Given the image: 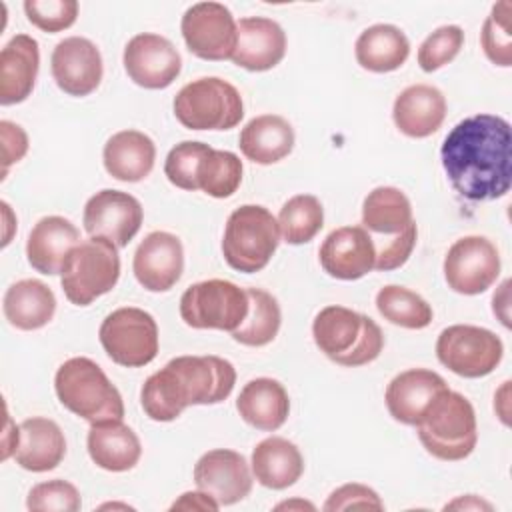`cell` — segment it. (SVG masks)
I'll return each instance as SVG.
<instances>
[{
	"label": "cell",
	"instance_id": "obj_33",
	"mask_svg": "<svg viewBox=\"0 0 512 512\" xmlns=\"http://www.w3.org/2000/svg\"><path fill=\"white\" fill-rule=\"evenodd\" d=\"M354 54L364 70L384 74L398 70L408 60L410 40L394 24H374L360 32Z\"/></svg>",
	"mask_w": 512,
	"mask_h": 512
},
{
	"label": "cell",
	"instance_id": "obj_35",
	"mask_svg": "<svg viewBox=\"0 0 512 512\" xmlns=\"http://www.w3.org/2000/svg\"><path fill=\"white\" fill-rule=\"evenodd\" d=\"M376 308L384 320L408 330L426 328L434 316L432 306L420 294L396 284L378 290Z\"/></svg>",
	"mask_w": 512,
	"mask_h": 512
},
{
	"label": "cell",
	"instance_id": "obj_19",
	"mask_svg": "<svg viewBox=\"0 0 512 512\" xmlns=\"http://www.w3.org/2000/svg\"><path fill=\"white\" fill-rule=\"evenodd\" d=\"M138 284L150 292H168L182 276L184 248L176 234L150 232L136 248L132 262Z\"/></svg>",
	"mask_w": 512,
	"mask_h": 512
},
{
	"label": "cell",
	"instance_id": "obj_36",
	"mask_svg": "<svg viewBox=\"0 0 512 512\" xmlns=\"http://www.w3.org/2000/svg\"><path fill=\"white\" fill-rule=\"evenodd\" d=\"M324 226V208L312 194H296L278 214V228L284 242L298 246L310 242Z\"/></svg>",
	"mask_w": 512,
	"mask_h": 512
},
{
	"label": "cell",
	"instance_id": "obj_6",
	"mask_svg": "<svg viewBox=\"0 0 512 512\" xmlns=\"http://www.w3.org/2000/svg\"><path fill=\"white\" fill-rule=\"evenodd\" d=\"M54 390L66 410L90 424L124 418V402L118 388L86 356H74L58 368Z\"/></svg>",
	"mask_w": 512,
	"mask_h": 512
},
{
	"label": "cell",
	"instance_id": "obj_28",
	"mask_svg": "<svg viewBox=\"0 0 512 512\" xmlns=\"http://www.w3.org/2000/svg\"><path fill=\"white\" fill-rule=\"evenodd\" d=\"M102 160L112 178L120 182H140L154 168L156 146L152 138L140 130H120L106 140Z\"/></svg>",
	"mask_w": 512,
	"mask_h": 512
},
{
	"label": "cell",
	"instance_id": "obj_25",
	"mask_svg": "<svg viewBox=\"0 0 512 512\" xmlns=\"http://www.w3.org/2000/svg\"><path fill=\"white\" fill-rule=\"evenodd\" d=\"M396 128L410 138L434 134L446 118V98L430 84H412L404 88L392 106Z\"/></svg>",
	"mask_w": 512,
	"mask_h": 512
},
{
	"label": "cell",
	"instance_id": "obj_18",
	"mask_svg": "<svg viewBox=\"0 0 512 512\" xmlns=\"http://www.w3.org/2000/svg\"><path fill=\"white\" fill-rule=\"evenodd\" d=\"M52 78L68 96H88L100 86L102 56L96 44L82 36L60 40L50 58Z\"/></svg>",
	"mask_w": 512,
	"mask_h": 512
},
{
	"label": "cell",
	"instance_id": "obj_3",
	"mask_svg": "<svg viewBox=\"0 0 512 512\" xmlns=\"http://www.w3.org/2000/svg\"><path fill=\"white\" fill-rule=\"evenodd\" d=\"M362 228L376 248L374 270L404 266L416 246V222L408 196L394 186H378L362 202Z\"/></svg>",
	"mask_w": 512,
	"mask_h": 512
},
{
	"label": "cell",
	"instance_id": "obj_5",
	"mask_svg": "<svg viewBox=\"0 0 512 512\" xmlns=\"http://www.w3.org/2000/svg\"><path fill=\"white\" fill-rule=\"evenodd\" d=\"M416 432L426 452L444 462L468 458L478 442L476 414L470 400L450 388L430 402L416 424Z\"/></svg>",
	"mask_w": 512,
	"mask_h": 512
},
{
	"label": "cell",
	"instance_id": "obj_30",
	"mask_svg": "<svg viewBox=\"0 0 512 512\" xmlns=\"http://www.w3.org/2000/svg\"><path fill=\"white\" fill-rule=\"evenodd\" d=\"M252 474L264 488L284 490L296 484L304 472L298 446L282 436H270L252 450Z\"/></svg>",
	"mask_w": 512,
	"mask_h": 512
},
{
	"label": "cell",
	"instance_id": "obj_11",
	"mask_svg": "<svg viewBox=\"0 0 512 512\" xmlns=\"http://www.w3.org/2000/svg\"><path fill=\"white\" fill-rule=\"evenodd\" d=\"M98 338L108 358L126 368L146 366L158 354V324L136 306L110 312L100 324Z\"/></svg>",
	"mask_w": 512,
	"mask_h": 512
},
{
	"label": "cell",
	"instance_id": "obj_46",
	"mask_svg": "<svg viewBox=\"0 0 512 512\" xmlns=\"http://www.w3.org/2000/svg\"><path fill=\"white\" fill-rule=\"evenodd\" d=\"M446 508H450V510L452 508H464V510H482L484 508V510H492V504L476 498L474 494H468V496H460L454 502L446 504Z\"/></svg>",
	"mask_w": 512,
	"mask_h": 512
},
{
	"label": "cell",
	"instance_id": "obj_13",
	"mask_svg": "<svg viewBox=\"0 0 512 512\" xmlns=\"http://www.w3.org/2000/svg\"><path fill=\"white\" fill-rule=\"evenodd\" d=\"M180 30L188 50L202 60H228L234 54L236 20L220 2L192 4L182 16Z\"/></svg>",
	"mask_w": 512,
	"mask_h": 512
},
{
	"label": "cell",
	"instance_id": "obj_9",
	"mask_svg": "<svg viewBox=\"0 0 512 512\" xmlns=\"http://www.w3.org/2000/svg\"><path fill=\"white\" fill-rule=\"evenodd\" d=\"M174 114L188 130H230L244 118L240 92L218 76L188 82L174 98Z\"/></svg>",
	"mask_w": 512,
	"mask_h": 512
},
{
	"label": "cell",
	"instance_id": "obj_16",
	"mask_svg": "<svg viewBox=\"0 0 512 512\" xmlns=\"http://www.w3.org/2000/svg\"><path fill=\"white\" fill-rule=\"evenodd\" d=\"M144 220L142 204L122 190H100L88 198L82 224L90 236H102L118 248L130 244Z\"/></svg>",
	"mask_w": 512,
	"mask_h": 512
},
{
	"label": "cell",
	"instance_id": "obj_8",
	"mask_svg": "<svg viewBox=\"0 0 512 512\" xmlns=\"http://www.w3.org/2000/svg\"><path fill=\"white\" fill-rule=\"evenodd\" d=\"M66 298L76 306H88L110 292L120 278L118 246L102 236L80 240L60 274Z\"/></svg>",
	"mask_w": 512,
	"mask_h": 512
},
{
	"label": "cell",
	"instance_id": "obj_40",
	"mask_svg": "<svg viewBox=\"0 0 512 512\" xmlns=\"http://www.w3.org/2000/svg\"><path fill=\"white\" fill-rule=\"evenodd\" d=\"M464 46V30L456 24L440 26L418 48V64L424 72H434L452 62Z\"/></svg>",
	"mask_w": 512,
	"mask_h": 512
},
{
	"label": "cell",
	"instance_id": "obj_44",
	"mask_svg": "<svg viewBox=\"0 0 512 512\" xmlns=\"http://www.w3.org/2000/svg\"><path fill=\"white\" fill-rule=\"evenodd\" d=\"M0 138H2V174H6L14 162H20L26 156L28 136L22 130V126L10 120H2Z\"/></svg>",
	"mask_w": 512,
	"mask_h": 512
},
{
	"label": "cell",
	"instance_id": "obj_39",
	"mask_svg": "<svg viewBox=\"0 0 512 512\" xmlns=\"http://www.w3.org/2000/svg\"><path fill=\"white\" fill-rule=\"evenodd\" d=\"M208 150V144L196 140H184L176 144L164 162V174L170 184L190 192L198 190V166Z\"/></svg>",
	"mask_w": 512,
	"mask_h": 512
},
{
	"label": "cell",
	"instance_id": "obj_17",
	"mask_svg": "<svg viewBox=\"0 0 512 512\" xmlns=\"http://www.w3.org/2000/svg\"><path fill=\"white\" fill-rule=\"evenodd\" d=\"M194 482L198 490L212 496L220 506H230L250 494L252 472L240 452L216 448L198 458Z\"/></svg>",
	"mask_w": 512,
	"mask_h": 512
},
{
	"label": "cell",
	"instance_id": "obj_29",
	"mask_svg": "<svg viewBox=\"0 0 512 512\" xmlns=\"http://www.w3.org/2000/svg\"><path fill=\"white\" fill-rule=\"evenodd\" d=\"M236 410L242 420L256 430H278L290 412L286 388L274 378H254L244 384L236 398Z\"/></svg>",
	"mask_w": 512,
	"mask_h": 512
},
{
	"label": "cell",
	"instance_id": "obj_7",
	"mask_svg": "<svg viewBox=\"0 0 512 512\" xmlns=\"http://www.w3.org/2000/svg\"><path fill=\"white\" fill-rule=\"evenodd\" d=\"M278 244V220L268 208L244 204L228 216L222 238V254L230 268L244 274L260 272L272 260Z\"/></svg>",
	"mask_w": 512,
	"mask_h": 512
},
{
	"label": "cell",
	"instance_id": "obj_10",
	"mask_svg": "<svg viewBox=\"0 0 512 512\" xmlns=\"http://www.w3.org/2000/svg\"><path fill=\"white\" fill-rule=\"evenodd\" d=\"M248 314V294L230 280H204L184 290L180 316L196 330L234 332Z\"/></svg>",
	"mask_w": 512,
	"mask_h": 512
},
{
	"label": "cell",
	"instance_id": "obj_26",
	"mask_svg": "<svg viewBox=\"0 0 512 512\" xmlns=\"http://www.w3.org/2000/svg\"><path fill=\"white\" fill-rule=\"evenodd\" d=\"M18 428V444L12 456L20 468L28 472H48L62 462L66 440L54 420L34 416L26 418Z\"/></svg>",
	"mask_w": 512,
	"mask_h": 512
},
{
	"label": "cell",
	"instance_id": "obj_2",
	"mask_svg": "<svg viewBox=\"0 0 512 512\" xmlns=\"http://www.w3.org/2000/svg\"><path fill=\"white\" fill-rule=\"evenodd\" d=\"M236 384L232 362L220 356H178L146 378L140 402L154 422H172L188 406L218 404Z\"/></svg>",
	"mask_w": 512,
	"mask_h": 512
},
{
	"label": "cell",
	"instance_id": "obj_21",
	"mask_svg": "<svg viewBox=\"0 0 512 512\" xmlns=\"http://www.w3.org/2000/svg\"><path fill=\"white\" fill-rule=\"evenodd\" d=\"M238 40L232 62L250 72H266L280 64L286 54V34L282 26L264 16H248L236 22Z\"/></svg>",
	"mask_w": 512,
	"mask_h": 512
},
{
	"label": "cell",
	"instance_id": "obj_22",
	"mask_svg": "<svg viewBox=\"0 0 512 512\" xmlns=\"http://www.w3.org/2000/svg\"><path fill=\"white\" fill-rule=\"evenodd\" d=\"M446 380L428 368H410L400 372L386 386V408L390 416L406 426H416L430 402L446 390Z\"/></svg>",
	"mask_w": 512,
	"mask_h": 512
},
{
	"label": "cell",
	"instance_id": "obj_15",
	"mask_svg": "<svg viewBox=\"0 0 512 512\" xmlns=\"http://www.w3.org/2000/svg\"><path fill=\"white\" fill-rule=\"evenodd\" d=\"M122 62L128 78L146 90L168 88L182 70V58L176 46L168 38L152 32L132 36L124 48Z\"/></svg>",
	"mask_w": 512,
	"mask_h": 512
},
{
	"label": "cell",
	"instance_id": "obj_47",
	"mask_svg": "<svg viewBox=\"0 0 512 512\" xmlns=\"http://www.w3.org/2000/svg\"><path fill=\"white\" fill-rule=\"evenodd\" d=\"M282 508H308V510H314V506L310 502H302V500H294V502H282L276 506V510H282Z\"/></svg>",
	"mask_w": 512,
	"mask_h": 512
},
{
	"label": "cell",
	"instance_id": "obj_20",
	"mask_svg": "<svg viewBox=\"0 0 512 512\" xmlns=\"http://www.w3.org/2000/svg\"><path fill=\"white\" fill-rule=\"evenodd\" d=\"M324 272L338 280H358L374 270L376 248L362 226L332 230L318 250Z\"/></svg>",
	"mask_w": 512,
	"mask_h": 512
},
{
	"label": "cell",
	"instance_id": "obj_41",
	"mask_svg": "<svg viewBox=\"0 0 512 512\" xmlns=\"http://www.w3.org/2000/svg\"><path fill=\"white\" fill-rule=\"evenodd\" d=\"M80 506L76 486L60 478L32 486L26 498V508L32 512H76Z\"/></svg>",
	"mask_w": 512,
	"mask_h": 512
},
{
	"label": "cell",
	"instance_id": "obj_38",
	"mask_svg": "<svg viewBox=\"0 0 512 512\" xmlns=\"http://www.w3.org/2000/svg\"><path fill=\"white\" fill-rule=\"evenodd\" d=\"M510 0L496 2L482 24L480 44L486 58L502 68L512 66V32H510Z\"/></svg>",
	"mask_w": 512,
	"mask_h": 512
},
{
	"label": "cell",
	"instance_id": "obj_14",
	"mask_svg": "<svg viewBox=\"0 0 512 512\" xmlns=\"http://www.w3.org/2000/svg\"><path fill=\"white\" fill-rule=\"evenodd\" d=\"M500 276L498 248L484 236H464L456 240L444 258V278L448 288L464 296L486 292Z\"/></svg>",
	"mask_w": 512,
	"mask_h": 512
},
{
	"label": "cell",
	"instance_id": "obj_1",
	"mask_svg": "<svg viewBox=\"0 0 512 512\" xmlns=\"http://www.w3.org/2000/svg\"><path fill=\"white\" fill-rule=\"evenodd\" d=\"M442 168L452 188L472 202L498 200L512 184V130L496 114L460 120L440 148Z\"/></svg>",
	"mask_w": 512,
	"mask_h": 512
},
{
	"label": "cell",
	"instance_id": "obj_45",
	"mask_svg": "<svg viewBox=\"0 0 512 512\" xmlns=\"http://www.w3.org/2000/svg\"><path fill=\"white\" fill-rule=\"evenodd\" d=\"M220 504L208 496L206 492H184L172 506L170 510H218Z\"/></svg>",
	"mask_w": 512,
	"mask_h": 512
},
{
	"label": "cell",
	"instance_id": "obj_34",
	"mask_svg": "<svg viewBox=\"0 0 512 512\" xmlns=\"http://www.w3.org/2000/svg\"><path fill=\"white\" fill-rule=\"evenodd\" d=\"M248 314L244 318V322L230 332L232 338L244 346H266L270 344L278 330H280V322H282V314H280V306L278 300L260 288H248Z\"/></svg>",
	"mask_w": 512,
	"mask_h": 512
},
{
	"label": "cell",
	"instance_id": "obj_43",
	"mask_svg": "<svg viewBox=\"0 0 512 512\" xmlns=\"http://www.w3.org/2000/svg\"><path fill=\"white\" fill-rule=\"evenodd\" d=\"M384 510V502L380 500V496L364 486V484H344L340 488H336L328 500L324 502V510L326 512H336V510Z\"/></svg>",
	"mask_w": 512,
	"mask_h": 512
},
{
	"label": "cell",
	"instance_id": "obj_31",
	"mask_svg": "<svg viewBox=\"0 0 512 512\" xmlns=\"http://www.w3.org/2000/svg\"><path fill=\"white\" fill-rule=\"evenodd\" d=\"M238 146L240 152L256 164H276L292 152L294 128L278 114H262L242 128Z\"/></svg>",
	"mask_w": 512,
	"mask_h": 512
},
{
	"label": "cell",
	"instance_id": "obj_37",
	"mask_svg": "<svg viewBox=\"0 0 512 512\" xmlns=\"http://www.w3.org/2000/svg\"><path fill=\"white\" fill-rule=\"evenodd\" d=\"M242 182V160L228 150L210 148L198 166V190L212 198L232 196Z\"/></svg>",
	"mask_w": 512,
	"mask_h": 512
},
{
	"label": "cell",
	"instance_id": "obj_24",
	"mask_svg": "<svg viewBox=\"0 0 512 512\" xmlns=\"http://www.w3.org/2000/svg\"><path fill=\"white\" fill-rule=\"evenodd\" d=\"M40 68L38 42L28 34H16L0 52V104L24 102L36 84Z\"/></svg>",
	"mask_w": 512,
	"mask_h": 512
},
{
	"label": "cell",
	"instance_id": "obj_23",
	"mask_svg": "<svg viewBox=\"0 0 512 512\" xmlns=\"http://www.w3.org/2000/svg\"><path fill=\"white\" fill-rule=\"evenodd\" d=\"M80 242L78 228L64 216L40 218L28 234L26 256L28 264L46 276L62 274V268Z\"/></svg>",
	"mask_w": 512,
	"mask_h": 512
},
{
	"label": "cell",
	"instance_id": "obj_27",
	"mask_svg": "<svg viewBox=\"0 0 512 512\" xmlns=\"http://www.w3.org/2000/svg\"><path fill=\"white\" fill-rule=\"evenodd\" d=\"M86 448L92 462L108 472L132 470L142 456V444L136 432L122 420L90 424Z\"/></svg>",
	"mask_w": 512,
	"mask_h": 512
},
{
	"label": "cell",
	"instance_id": "obj_42",
	"mask_svg": "<svg viewBox=\"0 0 512 512\" xmlns=\"http://www.w3.org/2000/svg\"><path fill=\"white\" fill-rule=\"evenodd\" d=\"M24 12L30 24L42 32H62L78 18L76 0H26Z\"/></svg>",
	"mask_w": 512,
	"mask_h": 512
},
{
	"label": "cell",
	"instance_id": "obj_4",
	"mask_svg": "<svg viewBox=\"0 0 512 512\" xmlns=\"http://www.w3.org/2000/svg\"><path fill=\"white\" fill-rule=\"evenodd\" d=\"M316 346L332 362L348 368L374 362L384 348L380 326L346 306H326L312 322Z\"/></svg>",
	"mask_w": 512,
	"mask_h": 512
},
{
	"label": "cell",
	"instance_id": "obj_12",
	"mask_svg": "<svg viewBox=\"0 0 512 512\" xmlns=\"http://www.w3.org/2000/svg\"><path fill=\"white\" fill-rule=\"evenodd\" d=\"M436 356L450 372L462 378H482L502 362L504 344L488 328L454 324L438 334Z\"/></svg>",
	"mask_w": 512,
	"mask_h": 512
},
{
	"label": "cell",
	"instance_id": "obj_32",
	"mask_svg": "<svg viewBox=\"0 0 512 512\" xmlns=\"http://www.w3.org/2000/svg\"><path fill=\"white\" fill-rule=\"evenodd\" d=\"M2 310L10 326L26 332L38 330L54 318L56 296L40 280H18L6 290Z\"/></svg>",
	"mask_w": 512,
	"mask_h": 512
}]
</instances>
